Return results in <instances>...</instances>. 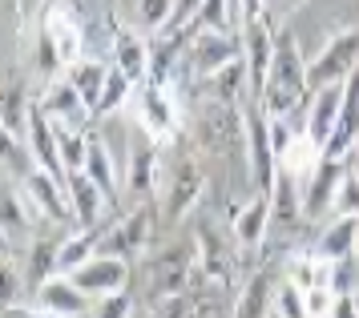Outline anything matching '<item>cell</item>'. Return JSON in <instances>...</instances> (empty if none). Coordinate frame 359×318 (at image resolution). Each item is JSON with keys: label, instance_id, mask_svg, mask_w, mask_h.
Listing matches in <instances>:
<instances>
[{"label": "cell", "instance_id": "44dd1931", "mask_svg": "<svg viewBox=\"0 0 359 318\" xmlns=\"http://www.w3.org/2000/svg\"><path fill=\"white\" fill-rule=\"evenodd\" d=\"M105 226H89V230H77V234H69V238H61V246H57V274H73L81 270L89 258L101 250V238H105Z\"/></svg>", "mask_w": 359, "mask_h": 318}, {"label": "cell", "instance_id": "d6986e66", "mask_svg": "<svg viewBox=\"0 0 359 318\" xmlns=\"http://www.w3.org/2000/svg\"><path fill=\"white\" fill-rule=\"evenodd\" d=\"M158 149L162 145H154L142 133L137 141L130 145V170H126V190H137V193H146V190H162V158H158Z\"/></svg>", "mask_w": 359, "mask_h": 318}, {"label": "cell", "instance_id": "d4e9b609", "mask_svg": "<svg viewBox=\"0 0 359 318\" xmlns=\"http://www.w3.org/2000/svg\"><path fill=\"white\" fill-rule=\"evenodd\" d=\"M0 234L8 238V246H20L25 234H29V209H25V198L0 186Z\"/></svg>", "mask_w": 359, "mask_h": 318}, {"label": "cell", "instance_id": "f546056e", "mask_svg": "<svg viewBox=\"0 0 359 318\" xmlns=\"http://www.w3.org/2000/svg\"><path fill=\"white\" fill-rule=\"evenodd\" d=\"M20 294H25V278L17 274V266L0 254V310H17Z\"/></svg>", "mask_w": 359, "mask_h": 318}, {"label": "cell", "instance_id": "8d00e7d4", "mask_svg": "<svg viewBox=\"0 0 359 318\" xmlns=\"http://www.w3.org/2000/svg\"><path fill=\"white\" fill-rule=\"evenodd\" d=\"M331 318H359L355 303H351V294H347V298H339V303H335V310H331Z\"/></svg>", "mask_w": 359, "mask_h": 318}, {"label": "cell", "instance_id": "9a60e30c", "mask_svg": "<svg viewBox=\"0 0 359 318\" xmlns=\"http://www.w3.org/2000/svg\"><path fill=\"white\" fill-rule=\"evenodd\" d=\"M347 85V81H343ZM343 85H327V89H315L307 105V121H303V133L323 149L331 141V133L339 125V109H343Z\"/></svg>", "mask_w": 359, "mask_h": 318}, {"label": "cell", "instance_id": "6da1fadb", "mask_svg": "<svg viewBox=\"0 0 359 318\" xmlns=\"http://www.w3.org/2000/svg\"><path fill=\"white\" fill-rule=\"evenodd\" d=\"M259 105L271 121H291L299 109L311 105V85H307V61L294 45L291 32H283L275 41V61L266 73V85L259 93Z\"/></svg>", "mask_w": 359, "mask_h": 318}, {"label": "cell", "instance_id": "60d3db41", "mask_svg": "<svg viewBox=\"0 0 359 318\" xmlns=\"http://www.w3.org/2000/svg\"><path fill=\"white\" fill-rule=\"evenodd\" d=\"M266 318H283V314H278V310H271V314H266Z\"/></svg>", "mask_w": 359, "mask_h": 318}, {"label": "cell", "instance_id": "9c48e42d", "mask_svg": "<svg viewBox=\"0 0 359 318\" xmlns=\"http://www.w3.org/2000/svg\"><path fill=\"white\" fill-rule=\"evenodd\" d=\"M69 278L97 303V298L126 294V290H130V262H126V258H109V254H93L81 270H73Z\"/></svg>", "mask_w": 359, "mask_h": 318}, {"label": "cell", "instance_id": "e575fe53", "mask_svg": "<svg viewBox=\"0 0 359 318\" xmlns=\"http://www.w3.org/2000/svg\"><path fill=\"white\" fill-rule=\"evenodd\" d=\"M238 13H243V25L262 20V16H266V0H238Z\"/></svg>", "mask_w": 359, "mask_h": 318}, {"label": "cell", "instance_id": "5bb4252c", "mask_svg": "<svg viewBox=\"0 0 359 318\" xmlns=\"http://www.w3.org/2000/svg\"><path fill=\"white\" fill-rule=\"evenodd\" d=\"M174 4L178 0H117V20H121V29L154 41L158 32H165L170 16H174Z\"/></svg>", "mask_w": 359, "mask_h": 318}, {"label": "cell", "instance_id": "83f0119b", "mask_svg": "<svg viewBox=\"0 0 359 318\" xmlns=\"http://www.w3.org/2000/svg\"><path fill=\"white\" fill-rule=\"evenodd\" d=\"M0 165H8L17 177H29L36 170L33 153H29V141L17 137V133H8L4 125H0Z\"/></svg>", "mask_w": 359, "mask_h": 318}, {"label": "cell", "instance_id": "ab89813d", "mask_svg": "<svg viewBox=\"0 0 359 318\" xmlns=\"http://www.w3.org/2000/svg\"><path fill=\"white\" fill-rule=\"evenodd\" d=\"M351 303H355V310H359V286H355V294H351Z\"/></svg>", "mask_w": 359, "mask_h": 318}, {"label": "cell", "instance_id": "7c38bea8", "mask_svg": "<svg viewBox=\"0 0 359 318\" xmlns=\"http://www.w3.org/2000/svg\"><path fill=\"white\" fill-rule=\"evenodd\" d=\"M275 29L271 20H250L243 25V64H246V77H250V97L262 93L266 85V73H271V61H275Z\"/></svg>", "mask_w": 359, "mask_h": 318}, {"label": "cell", "instance_id": "277c9868", "mask_svg": "<svg viewBox=\"0 0 359 318\" xmlns=\"http://www.w3.org/2000/svg\"><path fill=\"white\" fill-rule=\"evenodd\" d=\"M234 61H243V36H234V32H210V29H198L186 41V57H182V64L198 81L222 73Z\"/></svg>", "mask_w": 359, "mask_h": 318}, {"label": "cell", "instance_id": "d6a6232c", "mask_svg": "<svg viewBox=\"0 0 359 318\" xmlns=\"http://www.w3.org/2000/svg\"><path fill=\"white\" fill-rule=\"evenodd\" d=\"M275 310L283 318H307V310H303V290L291 286V282H283L275 290Z\"/></svg>", "mask_w": 359, "mask_h": 318}, {"label": "cell", "instance_id": "ac0fdd59", "mask_svg": "<svg viewBox=\"0 0 359 318\" xmlns=\"http://www.w3.org/2000/svg\"><path fill=\"white\" fill-rule=\"evenodd\" d=\"M355 242H359V218H331L319 230L311 254L319 262H343V258H355Z\"/></svg>", "mask_w": 359, "mask_h": 318}, {"label": "cell", "instance_id": "ffe728a7", "mask_svg": "<svg viewBox=\"0 0 359 318\" xmlns=\"http://www.w3.org/2000/svg\"><path fill=\"white\" fill-rule=\"evenodd\" d=\"M275 274L271 270H255L246 278L243 294H238V303L230 310V318H266L275 310Z\"/></svg>", "mask_w": 359, "mask_h": 318}, {"label": "cell", "instance_id": "7402d4cb", "mask_svg": "<svg viewBox=\"0 0 359 318\" xmlns=\"http://www.w3.org/2000/svg\"><path fill=\"white\" fill-rule=\"evenodd\" d=\"M69 206H73V222L89 230V226H101V209H105V193L89 181V174H69Z\"/></svg>", "mask_w": 359, "mask_h": 318}, {"label": "cell", "instance_id": "4316f807", "mask_svg": "<svg viewBox=\"0 0 359 318\" xmlns=\"http://www.w3.org/2000/svg\"><path fill=\"white\" fill-rule=\"evenodd\" d=\"M29 117H33V97L17 93V89L0 97V125L8 133H17V137L29 141Z\"/></svg>", "mask_w": 359, "mask_h": 318}, {"label": "cell", "instance_id": "b9f144b4", "mask_svg": "<svg viewBox=\"0 0 359 318\" xmlns=\"http://www.w3.org/2000/svg\"><path fill=\"white\" fill-rule=\"evenodd\" d=\"M355 258H359V242H355Z\"/></svg>", "mask_w": 359, "mask_h": 318}, {"label": "cell", "instance_id": "8992f818", "mask_svg": "<svg viewBox=\"0 0 359 318\" xmlns=\"http://www.w3.org/2000/svg\"><path fill=\"white\" fill-rule=\"evenodd\" d=\"M154 209L149 206H137L130 209L126 218H114L105 226V238H101V250L97 254H109V258H146V246H149V230H154Z\"/></svg>", "mask_w": 359, "mask_h": 318}, {"label": "cell", "instance_id": "4dcf8cb0", "mask_svg": "<svg viewBox=\"0 0 359 318\" xmlns=\"http://www.w3.org/2000/svg\"><path fill=\"white\" fill-rule=\"evenodd\" d=\"M359 286V258H343V262H331V290L347 298V294H355Z\"/></svg>", "mask_w": 359, "mask_h": 318}, {"label": "cell", "instance_id": "52a82bcc", "mask_svg": "<svg viewBox=\"0 0 359 318\" xmlns=\"http://www.w3.org/2000/svg\"><path fill=\"white\" fill-rule=\"evenodd\" d=\"M36 109L49 117L57 129H81L89 133L93 129V109L81 101V93L69 85V77H57L45 85V93L36 97Z\"/></svg>", "mask_w": 359, "mask_h": 318}, {"label": "cell", "instance_id": "f1b7e54d", "mask_svg": "<svg viewBox=\"0 0 359 318\" xmlns=\"http://www.w3.org/2000/svg\"><path fill=\"white\" fill-rule=\"evenodd\" d=\"M331 218H359V170H343L331 193Z\"/></svg>", "mask_w": 359, "mask_h": 318}, {"label": "cell", "instance_id": "ba28073f", "mask_svg": "<svg viewBox=\"0 0 359 318\" xmlns=\"http://www.w3.org/2000/svg\"><path fill=\"white\" fill-rule=\"evenodd\" d=\"M137 105H142L137 125H142V133H146L149 141L154 145L174 141V133H178V109H174L170 85H154V81H146V85L137 89Z\"/></svg>", "mask_w": 359, "mask_h": 318}, {"label": "cell", "instance_id": "603a6c76", "mask_svg": "<svg viewBox=\"0 0 359 318\" xmlns=\"http://www.w3.org/2000/svg\"><path fill=\"white\" fill-rule=\"evenodd\" d=\"M109 69L114 64L109 61H101V57H85L81 64H73L65 77L69 85L81 93V101L89 105V109H97V101H101V89H105V81H109Z\"/></svg>", "mask_w": 359, "mask_h": 318}, {"label": "cell", "instance_id": "74e56055", "mask_svg": "<svg viewBox=\"0 0 359 318\" xmlns=\"http://www.w3.org/2000/svg\"><path fill=\"white\" fill-rule=\"evenodd\" d=\"M0 254H13V246H8V238L0 234Z\"/></svg>", "mask_w": 359, "mask_h": 318}, {"label": "cell", "instance_id": "7a4b0ae2", "mask_svg": "<svg viewBox=\"0 0 359 318\" xmlns=\"http://www.w3.org/2000/svg\"><path fill=\"white\" fill-rule=\"evenodd\" d=\"M194 246L190 242H174L158 254H146L142 258V278H146V290L154 303H170L186 294V278L194 270Z\"/></svg>", "mask_w": 359, "mask_h": 318}, {"label": "cell", "instance_id": "836d02e7", "mask_svg": "<svg viewBox=\"0 0 359 318\" xmlns=\"http://www.w3.org/2000/svg\"><path fill=\"white\" fill-rule=\"evenodd\" d=\"M93 318H133V298H130V290H126V294H109V298H97V303H93Z\"/></svg>", "mask_w": 359, "mask_h": 318}, {"label": "cell", "instance_id": "3957f363", "mask_svg": "<svg viewBox=\"0 0 359 318\" xmlns=\"http://www.w3.org/2000/svg\"><path fill=\"white\" fill-rule=\"evenodd\" d=\"M355 69H359V25H347V29H339L307 61L311 93H315V89H327V85H343Z\"/></svg>", "mask_w": 359, "mask_h": 318}, {"label": "cell", "instance_id": "1f68e13d", "mask_svg": "<svg viewBox=\"0 0 359 318\" xmlns=\"http://www.w3.org/2000/svg\"><path fill=\"white\" fill-rule=\"evenodd\" d=\"M335 303H339V294H335L331 286H311V290H303V310H307V318H331Z\"/></svg>", "mask_w": 359, "mask_h": 318}, {"label": "cell", "instance_id": "f35d334b", "mask_svg": "<svg viewBox=\"0 0 359 318\" xmlns=\"http://www.w3.org/2000/svg\"><path fill=\"white\" fill-rule=\"evenodd\" d=\"M351 161H355V165H359V141H355V149H351Z\"/></svg>", "mask_w": 359, "mask_h": 318}, {"label": "cell", "instance_id": "d590c367", "mask_svg": "<svg viewBox=\"0 0 359 318\" xmlns=\"http://www.w3.org/2000/svg\"><path fill=\"white\" fill-rule=\"evenodd\" d=\"M303 4H307V0H266V13L271 16H291L294 8H303ZM271 16H266V20H271Z\"/></svg>", "mask_w": 359, "mask_h": 318}, {"label": "cell", "instance_id": "cb8c5ba5", "mask_svg": "<svg viewBox=\"0 0 359 318\" xmlns=\"http://www.w3.org/2000/svg\"><path fill=\"white\" fill-rule=\"evenodd\" d=\"M271 218L283 226H294L303 218V186L291 174H283V170H278L275 190H271Z\"/></svg>", "mask_w": 359, "mask_h": 318}, {"label": "cell", "instance_id": "4fadbf2b", "mask_svg": "<svg viewBox=\"0 0 359 318\" xmlns=\"http://www.w3.org/2000/svg\"><path fill=\"white\" fill-rule=\"evenodd\" d=\"M202 186H206L202 165H198V161H178V165H174V174L162 181V218H165V222L186 218V209L198 202Z\"/></svg>", "mask_w": 359, "mask_h": 318}, {"label": "cell", "instance_id": "30bf717a", "mask_svg": "<svg viewBox=\"0 0 359 318\" xmlns=\"http://www.w3.org/2000/svg\"><path fill=\"white\" fill-rule=\"evenodd\" d=\"M33 310H41V314H49V318H85L93 310V298H89L69 274H53V278H45V282L36 286Z\"/></svg>", "mask_w": 359, "mask_h": 318}, {"label": "cell", "instance_id": "5b68a950", "mask_svg": "<svg viewBox=\"0 0 359 318\" xmlns=\"http://www.w3.org/2000/svg\"><path fill=\"white\" fill-rule=\"evenodd\" d=\"M41 32L49 36V45L57 48V61L61 69H73V64L85 61V20L73 13L69 0H53L45 16H41Z\"/></svg>", "mask_w": 359, "mask_h": 318}, {"label": "cell", "instance_id": "484cf974", "mask_svg": "<svg viewBox=\"0 0 359 318\" xmlns=\"http://www.w3.org/2000/svg\"><path fill=\"white\" fill-rule=\"evenodd\" d=\"M133 85L130 77H121L117 69H109V81H105V89H101V101L97 109H93V121H109V117H117V113L126 109V101L133 97Z\"/></svg>", "mask_w": 359, "mask_h": 318}, {"label": "cell", "instance_id": "e0dca14e", "mask_svg": "<svg viewBox=\"0 0 359 318\" xmlns=\"http://www.w3.org/2000/svg\"><path fill=\"white\" fill-rule=\"evenodd\" d=\"M271 198L266 193H255L250 202H246L238 214H234V238H238V246L243 250H262V242H266V234H271Z\"/></svg>", "mask_w": 359, "mask_h": 318}, {"label": "cell", "instance_id": "8fae6325", "mask_svg": "<svg viewBox=\"0 0 359 318\" xmlns=\"http://www.w3.org/2000/svg\"><path fill=\"white\" fill-rule=\"evenodd\" d=\"M25 206H33L41 218H49L57 226H73V206H69V186L57 181L45 170H33L25 177Z\"/></svg>", "mask_w": 359, "mask_h": 318}, {"label": "cell", "instance_id": "2e32d148", "mask_svg": "<svg viewBox=\"0 0 359 318\" xmlns=\"http://www.w3.org/2000/svg\"><path fill=\"white\" fill-rule=\"evenodd\" d=\"M109 64H114L121 77H130L133 85H146L149 81V41L137 36V32L121 29L117 20V36H114V48H109Z\"/></svg>", "mask_w": 359, "mask_h": 318}]
</instances>
